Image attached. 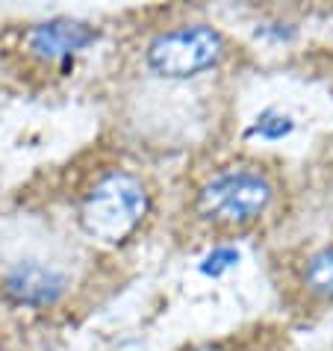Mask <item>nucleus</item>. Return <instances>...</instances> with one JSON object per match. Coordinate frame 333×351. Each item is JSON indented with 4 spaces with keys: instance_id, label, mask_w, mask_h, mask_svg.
I'll use <instances>...</instances> for the list:
<instances>
[{
    "instance_id": "obj_1",
    "label": "nucleus",
    "mask_w": 333,
    "mask_h": 351,
    "mask_svg": "<svg viewBox=\"0 0 333 351\" xmlns=\"http://www.w3.org/2000/svg\"><path fill=\"white\" fill-rule=\"evenodd\" d=\"M283 201V178L269 162L239 157L207 169L192 183L183 221L192 237L224 242L260 230Z\"/></svg>"
},
{
    "instance_id": "obj_2",
    "label": "nucleus",
    "mask_w": 333,
    "mask_h": 351,
    "mask_svg": "<svg viewBox=\"0 0 333 351\" xmlns=\"http://www.w3.org/2000/svg\"><path fill=\"white\" fill-rule=\"evenodd\" d=\"M153 201V183L142 171L110 160L83 169L68 195L74 228L95 248L133 242L151 221Z\"/></svg>"
},
{
    "instance_id": "obj_3",
    "label": "nucleus",
    "mask_w": 333,
    "mask_h": 351,
    "mask_svg": "<svg viewBox=\"0 0 333 351\" xmlns=\"http://www.w3.org/2000/svg\"><path fill=\"white\" fill-rule=\"evenodd\" d=\"M230 60V42L207 21H183L153 33L145 45V68L165 83L212 74Z\"/></svg>"
},
{
    "instance_id": "obj_4",
    "label": "nucleus",
    "mask_w": 333,
    "mask_h": 351,
    "mask_svg": "<svg viewBox=\"0 0 333 351\" xmlns=\"http://www.w3.org/2000/svg\"><path fill=\"white\" fill-rule=\"evenodd\" d=\"M71 245L56 254L53 248L30 251V254L12 257L0 266V301L15 310H33V313H51L68 307L74 295V266Z\"/></svg>"
},
{
    "instance_id": "obj_5",
    "label": "nucleus",
    "mask_w": 333,
    "mask_h": 351,
    "mask_svg": "<svg viewBox=\"0 0 333 351\" xmlns=\"http://www.w3.org/2000/svg\"><path fill=\"white\" fill-rule=\"evenodd\" d=\"M95 42H97V30L89 21H80V18H47V21L27 27L21 33V42H18V51H21L27 65H36L42 71L53 74Z\"/></svg>"
},
{
    "instance_id": "obj_6",
    "label": "nucleus",
    "mask_w": 333,
    "mask_h": 351,
    "mask_svg": "<svg viewBox=\"0 0 333 351\" xmlns=\"http://www.w3.org/2000/svg\"><path fill=\"white\" fill-rule=\"evenodd\" d=\"M280 292L295 304H333V245L307 248L286 263Z\"/></svg>"
},
{
    "instance_id": "obj_7",
    "label": "nucleus",
    "mask_w": 333,
    "mask_h": 351,
    "mask_svg": "<svg viewBox=\"0 0 333 351\" xmlns=\"http://www.w3.org/2000/svg\"><path fill=\"white\" fill-rule=\"evenodd\" d=\"M183 351H248V343L242 337H227V339H207V343H195Z\"/></svg>"
}]
</instances>
